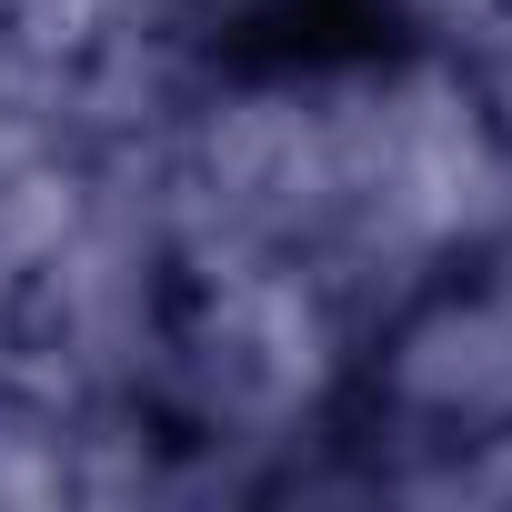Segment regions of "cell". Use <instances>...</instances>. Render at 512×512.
<instances>
[{"label":"cell","instance_id":"6da1fadb","mask_svg":"<svg viewBox=\"0 0 512 512\" xmlns=\"http://www.w3.org/2000/svg\"><path fill=\"white\" fill-rule=\"evenodd\" d=\"M392 402L452 442H512V272L442 282L392 332Z\"/></svg>","mask_w":512,"mask_h":512}]
</instances>
